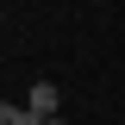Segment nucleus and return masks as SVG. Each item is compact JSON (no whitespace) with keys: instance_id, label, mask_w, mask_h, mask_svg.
Wrapping results in <instances>:
<instances>
[{"instance_id":"7ed1b4c3","label":"nucleus","mask_w":125,"mask_h":125,"mask_svg":"<svg viewBox=\"0 0 125 125\" xmlns=\"http://www.w3.org/2000/svg\"><path fill=\"white\" fill-rule=\"evenodd\" d=\"M38 125H69V119H38Z\"/></svg>"},{"instance_id":"f03ea898","label":"nucleus","mask_w":125,"mask_h":125,"mask_svg":"<svg viewBox=\"0 0 125 125\" xmlns=\"http://www.w3.org/2000/svg\"><path fill=\"white\" fill-rule=\"evenodd\" d=\"M0 125H31V113L13 106V100H0Z\"/></svg>"},{"instance_id":"f257e3e1","label":"nucleus","mask_w":125,"mask_h":125,"mask_svg":"<svg viewBox=\"0 0 125 125\" xmlns=\"http://www.w3.org/2000/svg\"><path fill=\"white\" fill-rule=\"evenodd\" d=\"M56 106H62V94L50 88V81H31V94H25V113H31V125H38V119H56Z\"/></svg>"}]
</instances>
